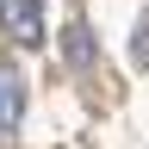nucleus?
Here are the masks:
<instances>
[{"label":"nucleus","mask_w":149,"mask_h":149,"mask_svg":"<svg viewBox=\"0 0 149 149\" xmlns=\"http://www.w3.org/2000/svg\"><path fill=\"white\" fill-rule=\"evenodd\" d=\"M62 50H68L74 68H87V62H93V37H87V25H68V31H62Z\"/></svg>","instance_id":"3"},{"label":"nucleus","mask_w":149,"mask_h":149,"mask_svg":"<svg viewBox=\"0 0 149 149\" xmlns=\"http://www.w3.org/2000/svg\"><path fill=\"white\" fill-rule=\"evenodd\" d=\"M19 118H25V81H19L13 68H0V130H19Z\"/></svg>","instance_id":"2"},{"label":"nucleus","mask_w":149,"mask_h":149,"mask_svg":"<svg viewBox=\"0 0 149 149\" xmlns=\"http://www.w3.org/2000/svg\"><path fill=\"white\" fill-rule=\"evenodd\" d=\"M0 25H6L25 50L44 44V0H0Z\"/></svg>","instance_id":"1"},{"label":"nucleus","mask_w":149,"mask_h":149,"mask_svg":"<svg viewBox=\"0 0 149 149\" xmlns=\"http://www.w3.org/2000/svg\"><path fill=\"white\" fill-rule=\"evenodd\" d=\"M130 62H137V68H149V19L137 25V44H130Z\"/></svg>","instance_id":"4"}]
</instances>
